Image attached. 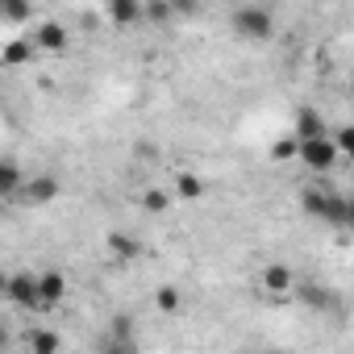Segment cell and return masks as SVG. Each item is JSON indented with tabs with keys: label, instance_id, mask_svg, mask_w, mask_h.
<instances>
[{
	"label": "cell",
	"instance_id": "7a4b0ae2",
	"mask_svg": "<svg viewBox=\"0 0 354 354\" xmlns=\"http://www.w3.org/2000/svg\"><path fill=\"white\" fill-rule=\"evenodd\" d=\"M230 30H234L242 42L263 46V42L275 38V13H271L267 5H238V9L230 13Z\"/></svg>",
	"mask_w": 354,
	"mask_h": 354
},
{
	"label": "cell",
	"instance_id": "8fae6325",
	"mask_svg": "<svg viewBox=\"0 0 354 354\" xmlns=\"http://www.w3.org/2000/svg\"><path fill=\"white\" fill-rule=\"evenodd\" d=\"M21 180H26L21 162H17L13 154H0V201H13L17 188H21Z\"/></svg>",
	"mask_w": 354,
	"mask_h": 354
},
{
	"label": "cell",
	"instance_id": "d4e9b609",
	"mask_svg": "<svg viewBox=\"0 0 354 354\" xmlns=\"http://www.w3.org/2000/svg\"><path fill=\"white\" fill-rule=\"evenodd\" d=\"M9 346H13V333H9L5 321H0V354H9Z\"/></svg>",
	"mask_w": 354,
	"mask_h": 354
},
{
	"label": "cell",
	"instance_id": "ac0fdd59",
	"mask_svg": "<svg viewBox=\"0 0 354 354\" xmlns=\"http://www.w3.org/2000/svg\"><path fill=\"white\" fill-rule=\"evenodd\" d=\"M113 342H125V346H138V333H133V317L129 313H117L113 321H109V329H104Z\"/></svg>",
	"mask_w": 354,
	"mask_h": 354
},
{
	"label": "cell",
	"instance_id": "d6986e66",
	"mask_svg": "<svg viewBox=\"0 0 354 354\" xmlns=\"http://www.w3.org/2000/svg\"><path fill=\"white\" fill-rule=\"evenodd\" d=\"M34 17V9L26 5V0H0V21H9V26H26Z\"/></svg>",
	"mask_w": 354,
	"mask_h": 354
},
{
	"label": "cell",
	"instance_id": "7402d4cb",
	"mask_svg": "<svg viewBox=\"0 0 354 354\" xmlns=\"http://www.w3.org/2000/svg\"><path fill=\"white\" fill-rule=\"evenodd\" d=\"M142 17L154 21V26H167V21L175 17V9H171V5H142Z\"/></svg>",
	"mask_w": 354,
	"mask_h": 354
},
{
	"label": "cell",
	"instance_id": "277c9868",
	"mask_svg": "<svg viewBox=\"0 0 354 354\" xmlns=\"http://www.w3.org/2000/svg\"><path fill=\"white\" fill-rule=\"evenodd\" d=\"M296 158H300V167H304V171H313V175H329V171L342 162V154L333 150L329 133H325V138H317V142H296Z\"/></svg>",
	"mask_w": 354,
	"mask_h": 354
},
{
	"label": "cell",
	"instance_id": "4fadbf2b",
	"mask_svg": "<svg viewBox=\"0 0 354 354\" xmlns=\"http://www.w3.org/2000/svg\"><path fill=\"white\" fill-rule=\"evenodd\" d=\"M296 296H300V304H304V308H313V313H325V308H333V304H337V292H333V288H317V283L296 288Z\"/></svg>",
	"mask_w": 354,
	"mask_h": 354
},
{
	"label": "cell",
	"instance_id": "6da1fadb",
	"mask_svg": "<svg viewBox=\"0 0 354 354\" xmlns=\"http://www.w3.org/2000/svg\"><path fill=\"white\" fill-rule=\"evenodd\" d=\"M300 209L308 217L333 225V230H350V221H354V201L346 192H337V188H325V184H308L300 192Z\"/></svg>",
	"mask_w": 354,
	"mask_h": 354
},
{
	"label": "cell",
	"instance_id": "2e32d148",
	"mask_svg": "<svg viewBox=\"0 0 354 354\" xmlns=\"http://www.w3.org/2000/svg\"><path fill=\"white\" fill-rule=\"evenodd\" d=\"M104 17L113 26H138L142 21V5H138V0H113V5L104 9Z\"/></svg>",
	"mask_w": 354,
	"mask_h": 354
},
{
	"label": "cell",
	"instance_id": "e0dca14e",
	"mask_svg": "<svg viewBox=\"0 0 354 354\" xmlns=\"http://www.w3.org/2000/svg\"><path fill=\"white\" fill-rule=\"evenodd\" d=\"M154 308L167 313V317H171V313H180V308H184V292L175 288V283H162V288L154 292Z\"/></svg>",
	"mask_w": 354,
	"mask_h": 354
},
{
	"label": "cell",
	"instance_id": "484cf974",
	"mask_svg": "<svg viewBox=\"0 0 354 354\" xmlns=\"http://www.w3.org/2000/svg\"><path fill=\"white\" fill-rule=\"evenodd\" d=\"M5 279H9V275H0V296H5Z\"/></svg>",
	"mask_w": 354,
	"mask_h": 354
},
{
	"label": "cell",
	"instance_id": "603a6c76",
	"mask_svg": "<svg viewBox=\"0 0 354 354\" xmlns=\"http://www.w3.org/2000/svg\"><path fill=\"white\" fill-rule=\"evenodd\" d=\"M96 354H138V346H125V342H113L109 333H100V342H96Z\"/></svg>",
	"mask_w": 354,
	"mask_h": 354
},
{
	"label": "cell",
	"instance_id": "5bb4252c",
	"mask_svg": "<svg viewBox=\"0 0 354 354\" xmlns=\"http://www.w3.org/2000/svg\"><path fill=\"white\" fill-rule=\"evenodd\" d=\"M34 55H38V50H34V42H30V34H26V38L17 34L13 42H5V50H0V59H5L9 67H26V63H34Z\"/></svg>",
	"mask_w": 354,
	"mask_h": 354
},
{
	"label": "cell",
	"instance_id": "ba28073f",
	"mask_svg": "<svg viewBox=\"0 0 354 354\" xmlns=\"http://www.w3.org/2000/svg\"><path fill=\"white\" fill-rule=\"evenodd\" d=\"M325 133H329V121L321 117V109L300 104V109H296V121H292V138H296V142H317V138H325Z\"/></svg>",
	"mask_w": 354,
	"mask_h": 354
},
{
	"label": "cell",
	"instance_id": "3957f363",
	"mask_svg": "<svg viewBox=\"0 0 354 354\" xmlns=\"http://www.w3.org/2000/svg\"><path fill=\"white\" fill-rule=\"evenodd\" d=\"M59 192H63L59 175H50V171H26V180H21V188H17L13 201L26 205V209H46V205L59 201Z\"/></svg>",
	"mask_w": 354,
	"mask_h": 354
},
{
	"label": "cell",
	"instance_id": "8992f818",
	"mask_svg": "<svg viewBox=\"0 0 354 354\" xmlns=\"http://www.w3.org/2000/svg\"><path fill=\"white\" fill-rule=\"evenodd\" d=\"M259 288L271 296V300H288L292 292H296V267H288V263H267L263 271H259Z\"/></svg>",
	"mask_w": 354,
	"mask_h": 354
},
{
	"label": "cell",
	"instance_id": "9c48e42d",
	"mask_svg": "<svg viewBox=\"0 0 354 354\" xmlns=\"http://www.w3.org/2000/svg\"><path fill=\"white\" fill-rule=\"evenodd\" d=\"M21 342H26V354H63V333L50 329V325H34V329H26Z\"/></svg>",
	"mask_w": 354,
	"mask_h": 354
},
{
	"label": "cell",
	"instance_id": "5b68a950",
	"mask_svg": "<svg viewBox=\"0 0 354 354\" xmlns=\"http://www.w3.org/2000/svg\"><path fill=\"white\" fill-rule=\"evenodd\" d=\"M5 300L21 313H42V300H38V271H13L5 279Z\"/></svg>",
	"mask_w": 354,
	"mask_h": 354
},
{
	"label": "cell",
	"instance_id": "ffe728a7",
	"mask_svg": "<svg viewBox=\"0 0 354 354\" xmlns=\"http://www.w3.org/2000/svg\"><path fill=\"white\" fill-rule=\"evenodd\" d=\"M329 142H333V150L346 158V154H354V129L350 125H337V129H329Z\"/></svg>",
	"mask_w": 354,
	"mask_h": 354
},
{
	"label": "cell",
	"instance_id": "7c38bea8",
	"mask_svg": "<svg viewBox=\"0 0 354 354\" xmlns=\"http://www.w3.org/2000/svg\"><path fill=\"white\" fill-rule=\"evenodd\" d=\"M109 254H113L121 267H129V263L142 254V242H138L133 234H121V230H113V234H109Z\"/></svg>",
	"mask_w": 354,
	"mask_h": 354
},
{
	"label": "cell",
	"instance_id": "cb8c5ba5",
	"mask_svg": "<svg viewBox=\"0 0 354 354\" xmlns=\"http://www.w3.org/2000/svg\"><path fill=\"white\" fill-rule=\"evenodd\" d=\"M271 158L275 162H288V158H296V138L288 133V138H279L275 146H271Z\"/></svg>",
	"mask_w": 354,
	"mask_h": 354
},
{
	"label": "cell",
	"instance_id": "30bf717a",
	"mask_svg": "<svg viewBox=\"0 0 354 354\" xmlns=\"http://www.w3.org/2000/svg\"><path fill=\"white\" fill-rule=\"evenodd\" d=\"M30 42H34V50H50V55H59V50H67L71 34H67L63 21H42V26L30 34Z\"/></svg>",
	"mask_w": 354,
	"mask_h": 354
},
{
	"label": "cell",
	"instance_id": "9a60e30c",
	"mask_svg": "<svg viewBox=\"0 0 354 354\" xmlns=\"http://www.w3.org/2000/svg\"><path fill=\"white\" fill-rule=\"evenodd\" d=\"M175 201H205V180L196 171H180V175H175Z\"/></svg>",
	"mask_w": 354,
	"mask_h": 354
},
{
	"label": "cell",
	"instance_id": "44dd1931",
	"mask_svg": "<svg viewBox=\"0 0 354 354\" xmlns=\"http://www.w3.org/2000/svg\"><path fill=\"white\" fill-rule=\"evenodd\" d=\"M142 209H146V213H167V209H171V196H167L162 188H150V192L142 196Z\"/></svg>",
	"mask_w": 354,
	"mask_h": 354
},
{
	"label": "cell",
	"instance_id": "52a82bcc",
	"mask_svg": "<svg viewBox=\"0 0 354 354\" xmlns=\"http://www.w3.org/2000/svg\"><path fill=\"white\" fill-rule=\"evenodd\" d=\"M38 300H42V313L59 308L67 300V275L59 267H42L38 271Z\"/></svg>",
	"mask_w": 354,
	"mask_h": 354
}]
</instances>
